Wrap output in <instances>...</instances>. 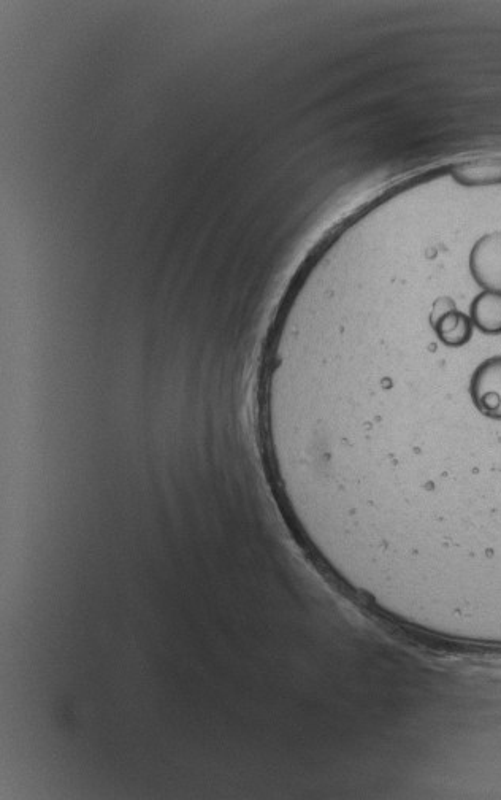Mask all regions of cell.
<instances>
[{"instance_id": "6da1fadb", "label": "cell", "mask_w": 501, "mask_h": 800, "mask_svg": "<svg viewBox=\"0 0 501 800\" xmlns=\"http://www.w3.org/2000/svg\"><path fill=\"white\" fill-rule=\"evenodd\" d=\"M470 394L482 415L501 421V356L487 359L475 370Z\"/></svg>"}, {"instance_id": "7a4b0ae2", "label": "cell", "mask_w": 501, "mask_h": 800, "mask_svg": "<svg viewBox=\"0 0 501 800\" xmlns=\"http://www.w3.org/2000/svg\"><path fill=\"white\" fill-rule=\"evenodd\" d=\"M470 272L481 288L501 294V232L484 235L471 248Z\"/></svg>"}, {"instance_id": "3957f363", "label": "cell", "mask_w": 501, "mask_h": 800, "mask_svg": "<svg viewBox=\"0 0 501 800\" xmlns=\"http://www.w3.org/2000/svg\"><path fill=\"white\" fill-rule=\"evenodd\" d=\"M452 178L467 188L501 185V159H476L454 167Z\"/></svg>"}, {"instance_id": "277c9868", "label": "cell", "mask_w": 501, "mask_h": 800, "mask_svg": "<svg viewBox=\"0 0 501 800\" xmlns=\"http://www.w3.org/2000/svg\"><path fill=\"white\" fill-rule=\"evenodd\" d=\"M473 326L487 335L501 334V294L484 291L476 296L470 308Z\"/></svg>"}, {"instance_id": "5b68a950", "label": "cell", "mask_w": 501, "mask_h": 800, "mask_svg": "<svg viewBox=\"0 0 501 800\" xmlns=\"http://www.w3.org/2000/svg\"><path fill=\"white\" fill-rule=\"evenodd\" d=\"M436 337L444 343L446 347L459 348L467 345L473 335V321L470 316L459 310H452L446 313L443 318L433 324Z\"/></svg>"}, {"instance_id": "8992f818", "label": "cell", "mask_w": 501, "mask_h": 800, "mask_svg": "<svg viewBox=\"0 0 501 800\" xmlns=\"http://www.w3.org/2000/svg\"><path fill=\"white\" fill-rule=\"evenodd\" d=\"M452 310H457L454 300L449 299V297H441V299L436 300L435 304H433L432 313H430V324L433 326L436 321L443 318L446 313L452 312Z\"/></svg>"}]
</instances>
